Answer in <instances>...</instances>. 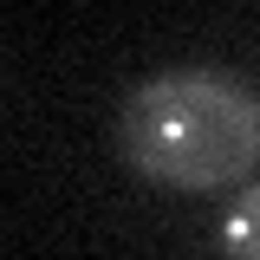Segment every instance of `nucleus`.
Here are the masks:
<instances>
[{
  "label": "nucleus",
  "instance_id": "f257e3e1",
  "mask_svg": "<svg viewBox=\"0 0 260 260\" xmlns=\"http://www.w3.org/2000/svg\"><path fill=\"white\" fill-rule=\"evenodd\" d=\"M117 150L162 189H228L260 162V98L215 65L156 72L124 98Z\"/></svg>",
  "mask_w": 260,
  "mask_h": 260
},
{
  "label": "nucleus",
  "instance_id": "f03ea898",
  "mask_svg": "<svg viewBox=\"0 0 260 260\" xmlns=\"http://www.w3.org/2000/svg\"><path fill=\"white\" fill-rule=\"evenodd\" d=\"M221 247H228V260H260V182H247L234 195V208L221 221Z\"/></svg>",
  "mask_w": 260,
  "mask_h": 260
}]
</instances>
